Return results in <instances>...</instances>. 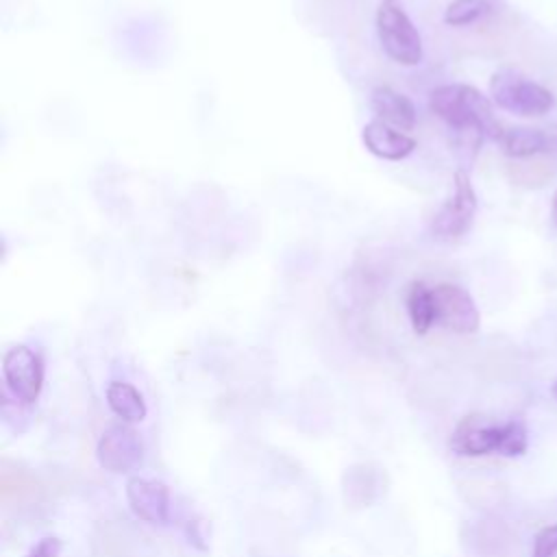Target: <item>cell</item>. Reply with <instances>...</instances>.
Segmentation results:
<instances>
[{"mask_svg": "<svg viewBox=\"0 0 557 557\" xmlns=\"http://www.w3.org/2000/svg\"><path fill=\"white\" fill-rule=\"evenodd\" d=\"M448 446L461 457H483L492 453L520 457L529 448V431L520 418L496 422L490 416L470 413L455 426Z\"/></svg>", "mask_w": 557, "mask_h": 557, "instance_id": "1", "label": "cell"}, {"mask_svg": "<svg viewBox=\"0 0 557 557\" xmlns=\"http://www.w3.org/2000/svg\"><path fill=\"white\" fill-rule=\"evenodd\" d=\"M429 109L459 133H474L498 141L505 131L494 115L492 102L472 85L450 83L435 87L429 96Z\"/></svg>", "mask_w": 557, "mask_h": 557, "instance_id": "2", "label": "cell"}, {"mask_svg": "<svg viewBox=\"0 0 557 557\" xmlns=\"http://www.w3.org/2000/svg\"><path fill=\"white\" fill-rule=\"evenodd\" d=\"M490 96L496 107L522 117H540L555 104L553 94L516 70H498L490 78Z\"/></svg>", "mask_w": 557, "mask_h": 557, "instance_id": "3", "label": "cell"}, {"mask_svg": "<svg viewBox=\"0 0 557 557\" xmlns=\"http://www.w3.org/2000/svg\"><path fill=\"white\" fill-rule=\"evenodd\" d=\"M376 33L383 52L398 65L422 61V37L398 0H383L376 9Z\"/></svg>", "mask_w": 557, "mask_h": 557, "instance_id": "4", "label": "cell"}, {"mask_svg": "<svg viewBox=\"0 0 557 557\" xmlns=\"http://www.w3.org/2000/svg\"><path fill=\"white\" fill-rule=\"evenodd\" d=\"M476 194L470 183V176L463 170H457L453 176V191L448 200L437 209L431 220V235L435 239L453 242L468 233L476 213Z\"/></svg>", "mask_w": 557, "mask_h": 557, "instance_id": "5", "label": "cell"}, {"mask_svg": "<svg viewBox=\"0 0 557 557\" xmlns=\"http://www.w3.org/2000/svg\"><path fill=\"white\" fill-rule=\"evenodd\" d=\"M44 359L26 344L11 346L2 357L4 389L24 405H33L44 387Z\"/></svg>", "mask_w": 557, "mask_h": 557, "instance_id": "6", "label": "cell"}, {"mask_svg": "<svg viewBox=\"0 0 557 557\" xmlns=\"http://www.w3.org/2000/svg\"><path fill=\"white\" fill-rule=\"evenodd\" d=\"M144 459V442L139 433L126 424L117 422L107 426L96 444V461L102 470L111 474H128Z\"/></svg>", "mask_w": 557, "mask_h": 557, "instance_id": "7", "label": "cell"}, {"mask_svg": "<svg viewBox=\"0 0 557 557\" xmlns=\"http://www.w3.org/2000/svg\"><path fill=\"white\" fill-rule=\"evenodd\" d=\"M433 298L435 324L459 335H470L479 331L481 313L468 289L455 283H437L433 287Z\"/></svg>", "mask_w": 557, "mask_h": 557, "instance_id": "8", "label": "cell"}, {"mask_svg": "<svg viewBox=\"0 0 557 557\" xmlns=\"http://www.w3.org/2000/svg\"><path fill=\"white\" fill-rule=\"evenodd\" d=\"M389 490V476L385 468L361 461L352 463L342 474V496L346 507L366 509L376 505Z\"/></svg>", "mask_w": 557, "mask_h": 557, "instance_id": "9", "label": "cell"}, {"mask_svg": "<svg viewBox=\"0 0 557 557\" xmlns=\"http://www.w3.org/2000/svg\"><path fill=\"white\" fill-rule=\"evenodd\" d=\"M126 503L148 524L161 527L170 520V487L159 479L131 476L126 481Z\"/></svg>", "mask_w": 557, "mask_h": 557, "instance_id": "10", "label": "cell"}, {"mask_svg": "<svg viewBox=\"0 0 557 557\" xmlns=\"http://www.w3.org/2000/svg\"><path fill=\"white\" fill-rule=\"evenodd\" d=\"M361 141L379 159L400 161L416 150V139L400 128H394L381 120H370L361 131Z\"/></svg>", "mask_w": 557, "mask_h": 557, "instance_id": "11", "label": "cell"}, {"mask_svg": "<svg viewBox=\"0 0 557 557\" xmlns=\"http://www.w3.org/2000/svg\"><path fill=\"white\" fill-rule=\"evenodd\" d=\"M496 144L507 157H513V159L548 154V152H557V128L513 126V128H505Z\"/></svg>", "mask_w": 557, "mask_h": 557, "instance_id": "12", "label": "cell"}, {"mask_svg": "<svg viewBox=\"0 0 557 557\" xmlns=\"http://www.w3.org/2000/svg\"><path fill=\"white\" fill-rule=\"evenodd\" d=\"M370 107L376 115V120L394 126V128H400V131H411L416 126V107L413 102L392 89V87H374L372 94H370Z\"/></svg>", "mask_w": 557, "mask_h": 557, "instance_id": "13", "label": "cell"}, {"mask_svg": "<svg viewBox=\"0 0 557 557\" xmlns=\"http://www.w3.org/2000/svg\"><path fill=\"white\" fill-rule=\"evenodd\" d=\"M107 405L126 424H137L148 413L144 396L128 381H111L107 385Z\"/></svg>", "mask_w": 557, "mask_h": 557, "instance_id": "14", "label": "cell"}, {"mask_svg": "<svg viewBox=\"0 0 557 557\" xmlns=\"http://www.w3.org/2000/svg\"><path fill=\"white\" fill-rule=\"evenodd\" d=\"M407 315L411 322L413 333L426 335L435 324V298L433 287L424 281H413L407 289Z\"/></svg>", "mask_w": 557, "mask_h": 557, "instance_id": "15", "label": "cell"}, {"mask_svg": "<svg viewBox=\"0 0 557 557\" xmlns=\"http://www.w3.org/2000/svg\"><path fill=\"white\" fill-rule=\"evenodd\" d=\"M503 9V0H453L444 11L448 26H470Z\"/></svg>", "mask_w": 557, "mask_h": 557, "instance_id": "16", "label": "cell"}, {"mask_svg": "<svg viewBox=\"0 0 557 557\" xmlns=\"http://www.w3.org/2000/svg\"><path fill=\"white\" fill-rule=\"evenodd\" d=\"M531 557H557V522L535 533Z\"/></svg>", "mask_w": 557, "mask_h": 557, "instance_id": "17", "label": "cell"}, {"mask_svg": "<svg viewBox=\"0 0 557 557\" xmlns=\"http://www.w3.org/2000/svg\"><path fill=\"white\" fill-rule=\"evenodd\" d=\"M61 550H63V542L54 535H46L35 546H30L26 557H61Z\"/></svg>", "mask_w": 557, "mask_h": 557, "instance_id": "18", "label": "cell"}, {"mask_svg": "<svg viewBox=\"0 0 557 557\" xmlns=\"http://www.w3.org/2000/svg\"><path fill=\"white\" fill-rule=\"evenodd\" d=\"M200 527H202V520H189L185 524V535L189 544H194L200 550H207V535L200 531Z\"/></svg>", "mask_w": 557, "mask_h": 557, "instance_id": "19", "label": "cell"}, {"mask_svg": "<svg viewBox=\"0 0 557 557\" xmlns=\"http://www.w3.org/2000/svg\"><path fill=\"white\" fill-rule=\"evenodd\" d=\"M550 220H553V224L557 226V189H555V194H553V202H550Z\"/></svg>", "mask_w": 557, "mask_h": 557, "instance_id": "20", "label": "cell"}, {"mask_svg": "<svg viewBox=\"0 0 557 557\" xmlns=\"http://www.w3.org/2000/svg\"><path fill=\"white\" fill-rule=\"evenodd\" d=\"M550 396L557 400V379H555V383L550 385Z\"/></svg>", "mask_w": 557, "mask_h": 557, "instance_id": "21", "label": "cell"}]
</instances>
